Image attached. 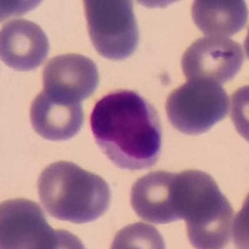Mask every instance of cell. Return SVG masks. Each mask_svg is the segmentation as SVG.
I'll use <instances>...</instances> for the list:
<instances>
[{"instance_id":"cell-1","label":"cell","mask_w":249,"mask_h":249,"mask_svg":"<svg viewBox=\"0 0 249 249\" xmlns=\"http://www.w3.org/2000/svg\"><path fill=\"white\" fill-rule=\"evenodd\" d=\"M90 124L99 147L119 168L140 171L159 161L162 151L159 113L135 91L119 90L99 100Z\"/></svg>"},{"instance_id":"cell-2","label":"cell","mask_w":249,"mask_h":249,"mask_svg":"<svg viewBox=\"0 0 249 249\" xmlns=\"http://www.w3.org/2000/svg\"><path fill=\"white\" fill-rule=\"evenodd\" d=\"M172 210L176 221L187 222L193 248L218 249L230 242L232 206L208 173L198 170L175 173Z\"/></svg>"},{"instance_id":"cell-3","label":"cell","mask_w":249,"mask_h":249,"mask_svg":"<svg viewBox=\"0 0 249 249\" xmlns=\"http://www.w3.org/2000/svg\"><path fill=\"white\" fill-rule=\"evenodd\" d=\"M37 190L46 212L71 223L96 221L111 203L107 182L72 162L59 161L46 167L39 177Z\"/></svg>"},{"instance_id":"cell-4","label":"cell","mask_w":249,"mask_h":249,"mask_svg":"<svg viewBox=\"0 0 249 249\" xmlns=\"http://www.w3.org/2000/svg\"><path fill=\"white\" fill-rule=\"evenodd\" d=\"M0 244L3 249H81L79 238L49 226L37 203L9 199L0 207Z\"/></svg>"},{"instance_id":"cell-5","label":"cell","mask_w":249,"mask_h":249,"mask_svg":"<svg viewBox=\"0 0 249 249\" xmlns=\"http://www.w3.org/2000/svg\"><path fill=\"white\" fill-rule=\"evenodd\" d=\"M230 99L226 90L210 80H188L173 90L166 102L167 117L184 135H202L226 119Z\"/></svg>"},{"instance_id":"cell-6","label":"cell","mask_w":249,"mask_h":249,"mask_svg":"<svg viewBox=\"0 0 249 249\" xmlns=\"http://www.w3.org/2000/svg\"><path fill=\"white\" fill-rule=\"evenodd\" d=\"M84 8L91 43L101 56L124 60L136 51L139 28L132 1L85 0Z\"/></svg>"},{"instance_id":"cell-7","label":"cell","mask_w":249,"mask_h":249,"mask_svg":"<svg viewBox=\"0 0 249 249\" xmlns=\"http://www.w3.org/2000/svg\"><path fill=\"white\" fill-rule=\"evenodd\" d=\"M244 61L243 49L223 36L196 40L182 56V71L188 80H210L223 84L234 79Z\"/></svg>"},{"instance_id":"cell-8","label":"cell","mask_w":249,"mask_h":249,"mask_svg":"<svg viewBox=\"0 0 249 249\" xmlns=\"http://www.w3.org/2000/svg\"><path fill=\"white\" fill-rule=\"evenodd\" d=\"M44 91L65 102H81L90 97L99 85V70L89 57L65 54L53 57L43 72Z\"/></svg>"},{"instance_id":"cell-9","label":"cell","mask_w":249,"mask_h":249,"mask_svg":"<svg viewBox=\"0 0 249 249\" xmlns=\"http://www.w3.org/2000/svg\"><path fill=\"white\" fill-rule=\"evenodd\" d=\"M48 54V36L37 24L18 19L1 29L0 56L9 68L18 71L35 70L45 61Z\"/></svg>"},{"instance_id":"cell-10","label":"cell","mask_w":249,"mask_h":249,"mask_svg":"<svg viewBox=\"0 0 249 249\" xmlns=\"http://www.w3.org/2000/svg\"><path fill=\"white\" fill-rule=\"evenodd\" d=\"M33 128L49 141H68L81 130L84 112L80 102H65L41 91L30 108Z\"/></svg>"},{"instance_id":"cell-11","label":"cell","mask_w":249,"mask_h":249,"mask_svg":"<svg viewBox=\"0 0 249 249\" xmlns=\"http://www.w3.org/2000/svg\"><path fill=\"white\" fill-rule=\"evenodd\" d=\"M175 173L156 171L136 181L131 190L133 211L143 221L153 224L176 222L172 210V184Z\"/></svg>"},{"instance_id":"cell-12","label":"cell","mask_w":249,"mask_h":249,"mask_svg":"<svg viewBox=\"0 0 249 249\" xmlns=\"http://www.w3.org/2000/svg\"><path fill=\"white\" fill-rule=\"evenodd\" d=\"M193 23L211 36H230L248 21L247 3L242 0H197L192 4Z\"/></svg>"},{"instance_id":"cell-13","label":"cell","mask_w":249,"mask_h":249,"mask_svg":"<svg viewBox=\"0 0 249 249\" xmlns=\"http://www.w3.org/2000/svg\"><path fill=\"white\" fill-rule=\"evenodd\" d=\"M113 249L166 248L163 238L155 227L150 224L136 223L124 227L116 234L112 243Z\"/></svg>"}]
</instances>
